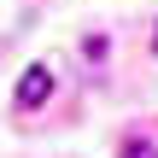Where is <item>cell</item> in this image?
<instances>
[{
	"instance_id": "cell-1",
	"label": "cell",
	"mask_w": 158,
	"mask_h": 158,
	"mask_svg": "<svg viewBox=\"0 0 158 158\" xmlns=\"http://www.w3.org/2000/svg\"><path fill=\"white\" fill-rule=\"evenodd\" d=\"M47 94H53V70H47V64H29V70L18 76V106L35 111V106H47Z\"/></svg>"
},
{
	"instance_id": "cell-2",
	"label": "cell",
	"mask_w": 158,
	"mask_h": 158,
	"mask_svg": "<svg viewBox=\"0 0 158 158\" xmlns=\"http://www.w3.org/2000/svg\"><path fill=\"white\" fill-rule=\"evenodd\" d=\"M117 158H158V147H152V141H123Z\"/></svg>"
},
{
	"instance_id": "cell-3",
	"label": "cell",
	"mask_w": 158,
	"mask_h": 158,
	"mask_svg": "<svg viewBox=\"0 0 158 158\" xmlns=\"http://www.w3.org/2000/svg\"><path fill=\"white\" fill-rule=\"evenodd\" d=\"M152 47H158V35H152Z\"/></svg>"
}]
</instances>
